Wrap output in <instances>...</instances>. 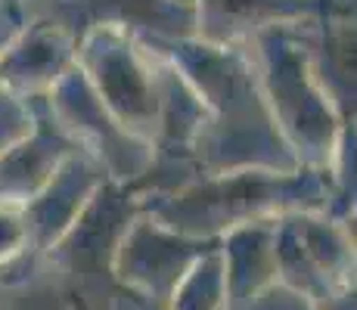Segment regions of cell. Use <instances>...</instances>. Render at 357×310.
I'll list each match as a JSON object with an SVG mask.
<instances>
[{
	"instance_id": "6da1fadb",
	"label": "cell",
	"mask_w": 357,
	"mask_h": 310,
	"mask_svg": "<svg viewBox=\"0 0 357 310\" xmlns=\"http://www.w3.org/2000/svg\"><path fill=\"white\" fill-rule=\"evenodd\" d=\"M25 236H29V230H25L22 217L10 208H0V264L22 254Z\"/></svg>"
}]
</instances>
